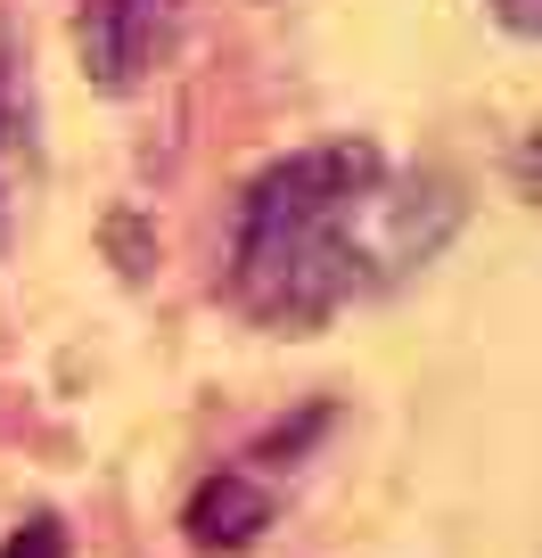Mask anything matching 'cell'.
<instances>
[{"label":"cell","mask_w":542,"mask_h":558,"mask_svg":"<svg viewBox=\"0 0 542 558\" xmlns=\"http://www.w3.org/2000/svg\"><path fill=\"white\" fill-rule=\"evenodd\" d=\"M378 148L370 140H321L297 157L263 165L239 197V239H230V296L263 329H321L353 296V222L378 197Z\"/></svg>","instance_id":"obj_1"},{"label":"cell","mask_w":542,"mask_h":558,"mask_svg":"<svg viewBox=\"0 0 542 558\" xmlns=\"http://www.w3.org/2000/svg\"><path fill=\"white\" fill-rule=\"evenodd\" d=\"M173 9L181 0H74V58H83L91 90L107 99L141 90L173 41Z\"/></svg>","instance_id":"obj_2"},{"label":"cell","mask_w":542,"mask_h":558,"mask_svg":"<svg viewBox=\"0 0 542 558\" xmlns=\"http://www.w3.org/2000/svg\"><path fill=\"white\" fill-rule=\"evenodd\" d=\"M263 525H272V493L246 469H214L206 485L190 493V509H181V534H190L197 550H246Z\"/></svg>","instance_id":"obj_3"},{"label":"cell","mask_w":542,"mask_h":558,"mask_svg":"<svg viewBox=\"0 0 542 558\" xmlns=\"http://www.w3.org/2000/svg\"><path fill=\"white\" fill-rule=\"evenodd\" d=\"M0 558H67V525H58L50 509H41V518H25L17 534L0 542Z\"/></svg>","instance_id":"obj_4"},{"label":"cell","mask_w":542,"mask_h":558,"mask_svg":"<svg viewBox=\"0 0 542 558\" xmlns=\"http://www.w3.org/2000/svg\"><path fill=\"white\" fill-rule=\"evenodd\" d=\"M0 157H9V83H0Z\"/></svg>","instance_id":"obj_5"}]
</instances>
